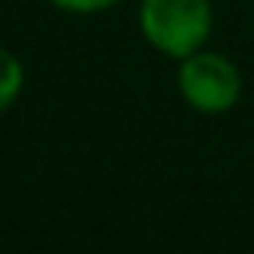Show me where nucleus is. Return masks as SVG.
I'll return each instance as SVG.
<instances>
[{
  "label": "nucleus",
  "mask_w": 254,
  "mask_h": 254,
  "mask_svg": "<svg viewBox=\"0 0 254 254\" xmlns=\"http://www.w3.org/2000/svg\"><path fill=\"white\" fill-rule=\"evenodd\" d=\"M209 0H142L138 3V32L164 58H180L206 49L212 36Z\"/></svg>",
  "instance_id": "nucleus-1"
},
{
  "label": "nucleus",
  "mask_w": 254,
  "mask_h": 254,
  "mask_svg": "<svg viewBox=\"0 0 254 254\" xmlns=\"http://www.w3.org/2000/svg\"><path fill=\"white\" fill-rule=\"evenodd\" d=\"M242 71L229 55L199 49L177 62V93L190 110L203 116H222L242 100Z\"/></svg>",
  "instance_id": "nucleus-2"
},
{
  "label": "nucleus",
  "mask_w": 254,
  "mask_h": 254,
  "mask_svg": "<svg viewBox=\"0 0 254 254\" xmlns=\"http://www.w3.org/2000/svg\"><path fill=\"white\" fill-rule=\"evenodd\" d=\"M23 87H26V68L19 55L10 52L6 45H0V113H6L16 103Z\"/></svg>",
  "instance_id": "nucleus-3"
},
{
  "label": "nucleus",
  "mask_w": 254,
  "mask_h": 254,
  "mask_svg": "<svg viewBox=\"0 0 254 254\" xmlns=\"http://www.w3.org/2000/svg\"><path fill=\"white\" fill-rule=\"evenodd\" d=\"M55 10L62 13H74V16H93V13L113 10L119 0H49Z\"/></svg>",
  "instance_id": "nucleus-4"
}]
</instances>
